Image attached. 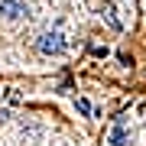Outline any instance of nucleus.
<instances>
[{
    "label": "nucleus",
    "mask_w": 146,
    "mask_h": 146,
    "mask_svg": "<svg viewBox=\"0 0 146 146\" xmlns=\"http://www.w3.org/2000/svg\"><path fill=\"white\" fill-rule=\"evenodd\" d=\"M39 49H42L46 55H62L65 49H68V42H65L62 33H55V29H52V33H46V36L39 39Z\"/></svg>",
    "instance_id": "obj_1"
},
{
    "label": "nucleus",
    "mask_w": 146,
    "mask_h": 146,
    "mask_svg": "<svg viewBox=\"0 0 146 146\" xmlns=\"http://www.w3.org/2000/svg\"><path fill=\"white\" fill-rule=\"evenodd\" d=\"M0 16L3 20H23L26 16V3H20V0H0Z\"/></svg>",
    "instance_id": "obj_2"
}]
</instances>
